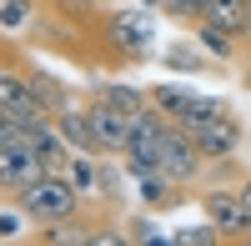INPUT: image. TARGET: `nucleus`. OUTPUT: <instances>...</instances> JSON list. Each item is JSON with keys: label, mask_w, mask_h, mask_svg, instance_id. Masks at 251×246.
Instances as JSON below:
<instances>
[{"label": "nucleus", "mask_w": 251, "mask_h": 246, "mask_svg": "<svg viewBox=\"0 0 251 246\" xmlns=\"http://www.w3.org/2000/svg\"><path fill=\"white\" fill-rule=\"evenodd\" d=\"M91 96L111 100V106H116V111H126V116H141V111H151V91L131 86V80H91Z\"/></svg>", "instance_id": "nucleus-14"}, {"label": "nucleus", "mask_w": 251, "mask_h": 246, "mask_svg": "<svg viewBox=\"0 0 251 246\" xmlns=\"http://www.w3.org/2000/svg\"><path fill=\"white\" fill-rule=\"evenodd\" d=\"M141 5H146V10H151V5H156V0H141Z\"/></svg>", "instance_id": "nucleus-28"}, {"label": "nucleus", "mask_w": 251, "mask_h": 246, "mask_svg": "<svg viewBox=\"0 0 251 246\" xmlns=\"http://www.w3.org/2000/svg\"><path fill=\"white\" fill-rule=\"evenodd\" d=\"M55 131H60V141L75 151V156H100V146H96V131H91V121H86V106H71V111H60L55 116Z\"/></svg>", "instance_id": "nucleus-13"}, {"label": "nucleus", "mask_w": 251, "mask_h": 246, "mask_svg": "<svg viewBox=\"0 0 251 246\" xmlns=\"http://www.w3.org/2000/svg\"><path fill=\"white\" fill-rule=\"evenodd\" d=\"M196 201H201V216L211 221L221 236H241V231H251V211H246V201H241V186H236V181L201 186Z\"/></svg>", "instance_id": "nucleus-6"}, {"label": "nucleus", "mask_w": 251, "mask_h": 246, "mask_svg": "<svg viewBox=\"0 0 251 246\" xmlns=\"http://www.w3.org/2000/svg\"><path fill=\"white\" fill-rule=\"evenodd\" d=\"M35 226H30V216L15 206V201H0V246H20Z\"/></svg>", "instance_id": "nucleus-19"}, {"label": "nucleus", "mask_w": 251, "mask_h": 246, "mask_svg": "<svg viewBox=\"0 0 251 246\" xmlns=\"http://www.w3.org/2000/svg\"><path fill=\"white\" fill-rule=\"evenodd\" d=\"M136 196H141V206H151V211H171V206H181V201L196 196V191H186L181 181H171L166 171H151V176L136 181Z\"/></svg>", "instance_id": "nucleus-10"}, {"label": "nucleus", "mask_w": 251, "mask_h": 246, "mask_svg": "<svg viewBox=\"0 0 251 246\" xmlns=\"http://www.w3.org/2000/svg\"><path fill=\"white\" fill-rule=\"evenodd\" d=\"M0 30H5L10 40L35 30V0H0Z\"/></svg>", "instance_id": "nucleus-18"}, {"label": "nucleus", "mask_w": 251, "mask_h": 246, "mask_svg": "<svg viewBox=\"0 0 251 246\" xmlns=\"http://www.w3.org/2000/svg\"><path fill=\"white\" fill-rule=\"evenodd\" d=\"M196 141V151L206 156V161H231L236 151H241V141H246V121L236 116V106L226 111V116H216V121H206V126H196V131H186Z\"/></svg>", "instance_id": "nucleus-8"}, {"label": "nucleus", "mask_w": 251, "mask_h": 246, "mask_svg": "<svg viewBox=\"0 0 251 246\" xmlns=\"http://www.w3.org/2000/svg\"><path fill=\"white\" fill-rule=\"evenodd\" d=\"M40 176H50V171H46V161L35 151V131L10 141V146H0V201L20 196L25 186H35Z\"/></svg>", "instance_id": "nucleus-5"}, {"label": "nucleus", "mask_w": 251, "mask_h": 246, "mask_svg": "<svg viewBox=\"0 0 251 246\" xmlns=\"http://www.w3.org/2000/svg\"><path fill=\"white\" fill-rule=\"evenodd\" d=\"M46 10L71 20L80 30H100V15H106V0H46Z\"/></svg>", "instance_id": "nucleus-17"}, {"label": "nucleus", "mask_w": 251, "mask_h": 246, "mask_svg": "<svg viewBox=\"0 0 251 246\" xmlns=\"http://www.w3.org/2000/svg\"><path fill=\"white\" fill-rule=\"evenodd\" d=\"M10 201L30 216V226H50V221H71V216H86L91 211L71 176H40L35 186H25V191L10 196Z\"/></svg>", "instance_id": "nucleus-2"}, {"label": "nucleus", "mask_w": 251, "mask_h": 246, "mask_svg": "<svg viewBox=\"0 0 251 246\" xmlns=\"http://www.w3.org/2000/svg\"><path fill=\"white\" fill-rule=\"evenodd\" d=\"M196 96H201V91H191V86H176V80H156V86H151V106H156L166 121H171V126H181V121L191 116Z\"/></svg>", "instance_id": "nucleus-12"}, {"label": "nucleus", "mask_w": 251, "mask_h": 246, "mask_svg": "<svg viewBox=\"0 0 251 246\" xmlns=\"http://www.w3.org/2000/svg\"><path fill=\"white\" fill-rule=\"evenodd\" d=\"M241 66H246V80H251V55H241Z\"/></svg>", "instance_id": "nucleus-27"}, {"label": "nucleus", "mask_w": 251, "mask_h": 246, "mask_svg": "<svg viewBox=\"0 0 251 246\" xmlns=\"http://www.w3.org/2000/svg\"><path fill=\"white\" fill-rule=\"evenodd\" d=\"M86 121H91V131H96V146H100V156H126V141H131V121L136 116H126V111H116L111 100H100V96H91L86 91Z\"/></svg>", "instance_id": "nucleus-7"}, {"label": "nucleus", "mask_w": 251, "mask_h": 246, "mask_svg": "<svg viewBox=\"0 0 251 246\" xmlns=\"http://www.w3.org/2000/svg\"><path fill=\"white\" fill-rule=\"evenodd\" d=\"M161 171L171 176V181H181L186 191H201V186H206V171H211V161L196 151V141L186 136L181 126H166V136H161Z\"/></svg>", "instance_id": "nucleus-4"}, {"label": "nucleus", "mask_w": 251, "mask_h": 246, "mask_svg": "<svg viewBox=\"0 0 251 246\" xmlns=\"http://www.w3.org/2000/svg\"><path fill=\"white\" fill-rule=\"evenodd\" d=\"M151 10H161L166 20H176V25H186V30H196L206 20V0H156Z\"/></svg>", "instance_id": "nucleus-20"}, {"label": "nucleus", "mask_w": 251, "mask_h": 246, "mask_svg": "<svg viewBox=\"0 0 251 246\" xmlns=\"http://www.w3.org/2000/svg\"><path fill=\"white\" fill-rule=\"evenodd\" d=\"M20 71H25V80H30L35 100H40V106H46L50 116H60V111H71V106H75V100H71V86H66V80H60L55 71H40V66H30V60H25Z\"/></svg>", "instance_id": "nucleus-11"}, {"label": "nucleus", "mask_w": 251, "mask_h": 246, "mask_svg": "<svg viewBox=\"0 0 251 246\" xmlns=\"http://www.w3.org/2000/svg\"><path fill=\"white\" fill-rule=\"evenodd\" d=\"M226 246H251V231H241V236H226Z\"/></svg>", "instance_id": "nucleus-25"}, {"label": "nucleus", "mask_w": 251, "mask_h": 246, "mask_svg": "<svg viewBox=\"0 0 251 246\" xmlns=\"http://www.w3.org/2000/svg\"><path fill=\"white\" fill-rule=\"evenodd\" d=\"M20 246H25V241H20Z\"/></svg>", "instance_id": "nucleus-29"}, {"label": "nucleus", "mask_w": 251, "mask_h": 246, "mask_svg": "<svg viewBox=\"0 0 251 246\" xmlns=\"http://www.w3.org/2000/svg\"><path fill=\"white\" fill-rule=\"evenodd\" d=\"M246 20H251V0H206V20L201 25H216V30L236 35L246 46Z\"/></svg>", "instance_id": "nucleus-15"}, {"label": "nucleus", "mask_w": 251, "mask_h": 246, "mask_svg": "<svg viewBox=\"0 0 251 246\" xmlns=\"http://www.w3.org/2000/svg\"><path fill=\"white\" fill-rule=\"evenodd\" d=\"M171 241L176 246H226V236L211 226V221H196V226H181V231H171Z\"/></svg>", "instance_id": "nucleus-22"}, {"label": "nucleus", "mask_w": 251, "mask_h": 246, "mask_svg": "<svg viewBox=\"0 0 251 246\" xmlns=\"http://www.w3.org/2000/svg\"><path fill=\"white\" fill-rule=\"evenodd\" d=\"M191 35H196V46L211 55L216 66H236V60L246 55V46H241V40H236V35H226V30H216V25H196Z\"/></svg>", "instance_id": "nucleus-16"}, {"label": "nucleus", "mask_w": 251, "mask_h": 246, "mask_svg": "<svg viewBox=\"0 0 251 246\" xmlns=\"http://www.w3.org/2000/svg\"><path fill=\"white\" fill-rule=\"evenodd\" d=\"M91 246H136V241H131V231H126L121 221H106V226L91 236Z\"/></svg>", "instance_id": "nucleus-23"}, {"label": "nucleus", "mask_w": 251, "mask_h": 246, "mask_svg": "<svg viewBox=\"0 0 251 246\" xmlns=\"http://www.w3.org/2000/svg\"><path fill=\"white\" fill-rule=\"evenodd\" d=\"M166 126H171V121H166L156 106L131 121V141H126V156H121V166H126L131 181L161 171V136H166Z\"/></svg>", "instance_id": "nucleus-3"}, {"label": "nucleus", "mask_w": 251, "mask_h": 246, "mask_svg": "<svg viewBox=\"0 0 251 246\" xmlns=\"http://www.w3.org/2000/svg\"><path fill=\"white\" fill-rule=\"evenodd\" d=\"M151 40H156V20L146 5H111L100 15V46L111 55V71H131L151 60Z\"/></svg>", "instance_id": "nucleus-1"}, {"label": "nucleus", "mask_w": 251, "mask_h": 246, "mask_svg": "<svg viewBox=\"0 0 251 246\" xmlns=\"http://www.w3.org/2000/svg\"><path fill=\"white\" fill-rule=\"evenodd\" d=\"M246 55H251V20H246Z\"/></svg>", "instance_id": "nucleus-26"}, {"label": "nucleus", "mask_w": 251, "mask_h": 246, "mask_svg": "<svg viewBox=\"0 0 251 246\" xmlns=\"http://www.w3.org/2000/svg\"><path fill=\"white\" fill-rule=\"evenodd\" d=\"M161 60H166L171 71H211V66H216V60L206 55V50H196V46H171Z\"/></svg>", "instance_id": "nucleus-21"}, {"label": "nucleus", "mask_w": 251, "mask_h": 246, "mask_svg": "<svg viewBox=\"0 0 251 246\" xmlns=\"http://www.w3.org/2000/svg\"><path fill=\"white\" fill-rule=\"evenodd\" d=\"M106 221L111 216H96V211L71 216V221H50V226H35L25 236V246H91V236L106 226Z\"/></svg>", "instance_id": "nucleus-9"}, {"label": "nucleus", "mask_w": 251, "mask_h": 246, "mask_svg": "<svg viewBox=\"0 0 251 246\" xmlns=\"http://www.w3.org/2000/svg\"><path fill=\"white\" fill-rule=\"evenodd\" d=\"M236 186H241V201H246V211H251V171H246V176L236 181Z\"/></svg>", "instance_id": "nucleus-24"}]
</instances>
